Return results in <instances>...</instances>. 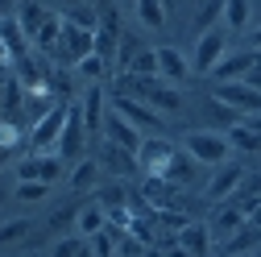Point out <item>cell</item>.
Segmentation results:
<instances>
[{
	"label": "cell",
	"mask_w": 261,
	"mask_h": 257,
	"mask_svg": "<svg viewBox=\"0 0 261 257\" xmlns=\"http://www.w3.org/2000/svg\"><path fill=\"white\" fill-rule=\"evenodd\" d=\"M116 91L137 95V100H145V104L158 108V112H182V91H178L174 83H166L162 75H133V71H120Z\"/></svg>",
	"instance_id": "cell-1"
},
{
	"label": "cell",
	"mask_w": 261,
	"mask_h": 257,
	"mask_svg": "<svg viewBox=\"0 0 261 257\" xmlns=\"http://www.w3.org/2000/svg\"><path fill=\"white\" fill-rule=\"evenodd\" d=\"M182 149L195 158V162H203V166H220V162L232 158V141H228V133H216V128H195V133H187Z\"/></svg>",
	"instance_id": "cell-2"
},
{
	"label": "cell",
	"mask_w": 261,
	"mask_h": 257,
	"mask_svg": "<svg viewBox=\"0 0 261 257\" xmlns=\"http://www.w3.org/2000/svg\"><path fill=\"white\" fill-rule=\"evenodd\" d=\"M67 108L71 104H54V108H46L38 120H34V128H29V149L34 153H58V137H62V124H67Z\"/></svg>",
	"instance_id": "cell-3"
},
{
	"label": "cell",
	"mask_w": 261,
	"mask_h": 257,
	"mask_svg": "<svg viewBox=\"0 0 261 257\" xmlns=\"http://www.w3.org/2000/svg\"><path fill=\"white\" fill-rule=\"evenodd\" d=\"M228 54V29L224 25H212L207 34H199V42H195V58H191V71L199 75H212L216 62Z\"/></svg>",
	"instance_id": "cell-4"
},
{
	"label": "cell",
	"mask_w": 261,
	"mask_h": 257,
	"mask_svg": "<svg viewBox=\"0 0 261 257\" xmlns=\"http://www.w3.org/2000/svg\"><path fill=\"white\" fill-rule=\"evenodd\" d=\"M216 100L228 104V108H237L241 116H257L261 112V91L249 87L245 79H232V83H220L216 87Z\"/></svg>",
	"instance_id": "cell-5"
},
{
	"label": "cell",
	"mask_w": 261,
	"mask_h": 257,
	"mask_svg": "<svg viewBox=\"0 0 261 257\" xmlns=\"http://www.w3.org/2000/svg\"><path fill=\"white\" fill-rule=\"evenodd\" d=\"M174 153H178L174 141H166V137H149V141H141V149H137V166H141L145 174L166 178V166H170Z\"/></svg>",
	"instance_id": "cell-6"
},
{
	"label": "cell",
	"mask_w": 261,
	"mask_h": 257,
	"mask_svg": "<svg viewBox=\"0 0 261 257\" xmlns=\"http://www.w3.org/2000/svg\"><path fill=\"white\" fill-rule=\"evenodd\" d=\"M91 50H95V29H79V25L67 21V29H62V38H58V46H54V58L79 62V58H87Z\"/></svg>",
	"instance_id": "cell-7"
},
{
	"label": "cell",
	"mask_w": 261,
	"mask_h": 257,
	"mask_svg": "<svg viewBox=\"0 0 261 257\" xmlns=\"http://www.w3.org/2000/svg\"><path fill=\"white\" fill-rule=\"evenodd\" d=\"M83 137H87V120H83V104L67 108V124H62V137H58V158H79L83 153Z\"/></svg>",
	"instance_id": "cell-8"
},
{
	"label": "cell",
	"mask_w": 261,
	"mask_h": 257,
	"mask_svg": "<svg viewBox=\"0 0 261 257\" xmlns=\"http://www.w3.org/2000/svg\"><path fill=\"white\" fill-rule=\"evenodd\" d=\"M112 108H116L124 120H133L137 128H162V112H158V108H149L145 100H137V95H124V91H116Z\"/></svg>",
	"instance_id": "cell-9"
},
{
	"label": "cell",
	"mask_w": 261,
	"mask_h": 257,
	"mask_svg": "<svg viewBox=\"0 0 261 257\" xmlns=\"http://www.w3.org/2000/svg\"><path fill=\"white\" fill-rule=\"evenodd\" d=\"M17 178H38V183H58L62 178V158L58 153H29L17 166Z\"/></svg>",
	"instance_id": "cell-10"
},
{
	"label": "cell",
	"mask_w": 261,
	"mask_h": 257,
	"mask_svg": "<svg viewBox=\"0 0 261 257\" xmlns=\"http://www.w3.org/2000/svg\"><path fill=\"white\" fill-rule=\"evenodd\" d=\"M245 183V166L241 162H220L216 174L207 178V199H228V195H237V187Z\"/></svg>",
	"instance_id": "cell-11"
},
{
	"label": "cell",
	"mask_w": 261,
	"mask_h": 257,
	"mask_svg": "<svg viewBox=\"0 0 261 257\" xmlns=\"http://www.w3.org/2000/svg\"><path fill=\"white\" fill-rule=\"evenodd\" d=\"M245 224H249V216H245L237 203H224V208H216V216L207 220V228H212V241H216V245H224L228 237H237Z\"/></svg>",
	"instance_id": "cell-12"
},
{
	"label": "cell",
	"mask_w": 261,
	"mask_h": 257,
	"mask_svg": "<svg viewBox=\"0 0 261 257\" xmlns=\"http://www.w3.org/2000/svg\"><path fill=\"white\" fill-rule=\"evenodd\" d=\"M100 166H108L116 178H128V174L141 170V166H137V153L124 149V145H116V141H108V137H104V145H100Z\"/></svg>",
	"instance_id": "cell-13"
},
{
	"label": "cell",
	"mask_w": 261,
	"mask_h": 257,
	"mask_svg": "<svg viewBox=\"0 0 261 257\" xmlns=\"http://www.w3.org/2000/svg\"><path fill=\"white\" fill-rule=\"evenodd\" d=\"M158 75L178 87V83L191 79V62H187L182 50H174V46H158Z\"/></svg>",
	"instance_id": "cell-14"
},
{
	"label": "cell",
	"mask_w": 261,
	"mask_h": 257,
	"mask_svg": "<svg viewBox=\"0 0 261 257\" xmlns=\"http://www.w3.org/2000/svg\"><path fill=\"white\" fill-rule=\"evenodd\" d=\"M104 137L108 141H116V145H124V149H141V128L133 124V120H124L120 112H108L104 116Z\"/></svg>",
	"instance_id": "cell-15"
},
{
	"label": "cell",
	"mask_w": 261,
	"mask_h": 257,
	"mask_svg": "<svg viewBox=\"0 0 261 257\" xmlns=\"http://www.w3.org/2000/svg\"><path fill=\"white\" fill-rule=\"evenodd\" d=\"M79 104H83L87 133H104V116H108V112H104V87H100V83H91V87H87V95H83Z\"/></svg>",
	"instance_id": "cell-16"
},
{
	"label": "cell",
	"mask_w": 261,
	"mask_h": 257,
	"mask_svg": "<svg viewBox=\"0 0 261 257\" xmlns=\"http://www.w3.org/2000/svg\"><path fill=\"white\" fill-rule=\"evenodd\" d=\"M178 245H182L191 257H207L216 241H212V228H207V224H195V220H191L187 228L178 233Z\"/></svg>",
	"instance_id": "cell-17"
},
{
	"label": "cell",
	"mask_w": 261,
	"mask_h": 257,
	"mask_svg": "<svg viewBox=\"0 0 261 257\" xmlns=\"http://www.w3.org/2000/svg\"><path fill=\"white\" fill-rule=\"evenodd\" d=\"M54 13L46 9V5H38V0H25V5L17 9V21H21V29L29 34V42H38V34L46 29V21H50Z\"/></svg>",
	"instance_id": "cell-18"
},
{
	"label": "cell",
	"mask_w": 261,
	"mask_h": 257,
	"mask_svg": "<svg viewBox=\"0 0 261 257\" xmlns=\"http://www.w3.org/2000/svg\"><path fill=\"white\" fill-rule=\"evenodd\" d=\"M75 228H79V237H95V233H104V228H108V208H104L100 199L87 203V208H79Z\"/></svg>",
	"instance_id": "cell-19"
},
{
	"label": "cell",
	"mask_w": 261,
	"mask_h": 257,
	"mask_svg": "<svg viewBox=\"0 0 261 257\" xmlns=\"http://www.w3.org/2000/svg\"><path fill=\"white\" fill-rule=\"evenodd\" d=\"M253 54L257 50H241V54H224L220 62H216V79L220 83H232V79H245V71H249V62H253Z\"/></svg>",
	"instance_id": "cell-20"
},
{
	"label": "cell",
	"mask_w": 261,
	"mask_h": 257,
	"mask_svg": "<svg viewBox=\"0 0 261 257\" xmlns=\"http://www.w3.org/2000/svg\"><path fill=\"white\" fill-rule=\"evenodd\" d=\"M224 133H228V141H232V149H241V153H261V133H257L249 120L224 128Z\"/></svg>",
	"instance_id": "cell-21"
},
{
	"label": "cell",
	"mask_w": 261,
	"mask_h": 257,
	"mask_svg": "<svg viewBox=\"0 0 261 257\" xmlns=\"http://www.w3.org/2000/svg\"><path fill=\"white\" fill-rule=\"evenodd\" d=\"M257 241H261V224H257V220H249V224H245V228H241L237 237H228V241H224L220 249H224L228 257H232V253H249V249H253Z\"/></svg>",
	"instance_id": "cell-22"
},
{
	"label": "cell",
	"mask_w": 261,
	"mask_h": 257,
	"mask_svg": "<svg viewBox=\"0 0 261 257\" xmlns=\"http://www.w3.org/2000/svg\"><path fill=\"white\" fill-rule=\"evenodd\" d=\"M195 166H199V162H195L187 149H178V153L170 158V166H166V178H170L174 187H187V183L195 178Z\"/></svg>",
	"instance_id": "cell-23"
},
{
	"label": "cell",
	"mask_w": 261,
	"mask_h": 257,
	"mask_svg": "<svg viewBox=\"0 0 261 257\" xmlns=\"http://www.w3.org/2000/svg\"><path fill=\"white\" fill-rule=\"evenodd\" d=\"M0 38L13 46V54H17V58H21V54H29V46H25V42H29V34L21 29V21H17V17H9V13L0 17Z\"/></svg>",
	"instance_id": "cell-24"
},
{
	"label": "cell",
	"mask_w": 261,
	"mask_h": 257,
	"mask_svg": "<svg viewBox=\"0 0 261 257\" xmlns=\"http://www.w3.org/2000/svg\"><path fill=\"white\" fill-rule=\"evenodd\" d=\"M133 9H137V21H141L145 29H162V25H166V13H170L162 0H137Z\"/></svg>",
	"instance_id": "cell-25"
},
{
	"label": "cell",
	"mask_w": 261,
	"mask_h": 257,
	"mask_svg": "<svg viewBox=\"0 0 261 257\" xmlns=\"http://www.w3.org/2000/svg\"><path fill=\"white\" fill-rule=\"evenodd\" d=\"M249 17H253V5L249 0H224V29H245L249 25Z\"/></svg>",
	"instance_id": "cell-26"
},
{
	"label": "cell",
	"mask_w": 261,
	"mask_h": 257,
	"mask_svg": "<svg viewBox=\"0 0 261 257\" xmlns=\"http://www.w3.org/2000/svg\"><path fill=\"white\" fill-rule=\"evenodd\" d=\"M50 257H95V249H91V237H67L54 245Z\"/></svg>",
	"instance_id": "cell-27"
},
{
	"label": "cell",
	"mask_w": 261,
	"mask_h": 257,
	"mask_svg": "<svg viewBox=\"0 0 261 257\" xmlns=\"http://www.w3.org/2000/svg\"><path fill=\"white\" fill-rule=\"evenodd\" d=\"M95 178H100V162H95V158H83V162L71 170V187H75V191L95 187Z\"/></svg>",
	"instance_id": "cell-28"
},
{
	"label": "cell",
	"mask_w": 261,
	"mask_h": 257,
	"mask_svg": "<svg viewBox=\"0 0 261 257\" xmlns=\"http://www.w3.org/2000/svg\"><path fill=\"white\" fill-rule=\"evenodd\" d=\"M75 71H79L87 83H100V79H104V71H108V58H100V54L91 50L87 58H79V62H75Z\"/></svg>",
	"instance_id": "cell-29"
},
{
	"label": "cell",
	"mask_w": 261,
	"mask_h": 257,
	"mask_svg": "<svg viewBox=\"0 0 261 257\" xmlns=\"http://www.w3.org/2000/svg\"><path fill=\"white\" fill-rule=\"evenodd\" d=\"M13 195H17L21 203H38V199H46V195H50V183H38V178H21Z\"/></svg>",
	"instance_id": "cell-30"
},
{
	"label": "cell",
	"mask_w": 261,
	"mask_h": 257,
	"mask_svg": "<svg viewBox=\"0 0 261 257\" xmlns=\"http://www.w3.org/2000/svg\"><path fill=\"white\" fill-rule=\"evenodd\" d=\"M216 21H224V0H207V5L195 13V29H199V34H207Z\"/></svg>",
	"instance_id": "cell-31"
},
{
	"label": "cell",
	"mask_w": 261,
	"mask_h": 257,
	"mask_svg": "<svg viewBox=\"0 0 261 257\" xmlns=\"http://www.w3.org/2000/svg\"><path fill=\"white\" fill-rule=\"evenodd\" d=\"M0 145H5L9 153H13L17 145H25V128H21L17 120H0Z\"/></svg>",
	"instance_id": "cell-32"
},
{
	"label": "cell",
	"mask_w": 261,
	"mask_h": 257,
	"mask_svg": "<svg viewBox=\"0 0 261 257\" xmlns=\"http://www.w3.org/2000/svg\"><path fill=\"white\" fill-rule=\"evenodd\" d=\"M29 237V220H9L0 224V245H13V241H25Z\"/></svg>",
	"instance_id": "cell-33"
},
{
	"label": "cell",
	"mask_w": 261,
	"mask_h": 257,
	"mask_svg": "<svg viewBox=\"0 0 261 257\" xmlns=\"http://www.w3.org/2000/svg\"><path fill=\"white\" fill-rule=\"evenodd\" d=\"M133 75H158V50H141L133 62H128Z\"/></svg>",
	"instance_id": "cell-34"
},
{
	"label": "cell",
	"mask_w": 261,
	"mask_h": 257,
	"mask_svg": "<svg viewBox=\"0 0 261 257\" xmlns=\"http://www.w3.org/2000/svg\"><path fill=\"white\" fill-rule=\"evenodd\" d=\"M95 199H100L104 208H124L128 191H124V183H108V187H104V191H100V195H95Z\"/></svg>",
	"instance_id": "cell-35"
},
{
	"label": "cell",
	"mask_w": 261,
	"mask_h": 257,
	"mask_svg": "<svg viewBox=\"0 0 261 257\" xmlns=\"http://www.w3.org/2000/svg\"><path fill=\"white\" fill-rule=\"evenodd\" d=\"M245 83L261 91V50H257V54H253V62H249V71H245Z\"/></svg>",
	"instance_id": "cell-36"
},
{
	"label": "cell",
	"mask_w": 261,
	"mask_h": 257,
	"mask_svg": "<svg viewBox=\"0 0 261 257\" xmlns=\"http://www.w3.org/2000/svg\"><path fill=\"white\" fill-rule=\"evenodd\" d=\"M13 62H17V54H13V46H9L5 38H0V71H9Z\"/></svg>",
	"instance_id": "cell-37"
},
{
	"label": "cell",
	"mask_w": 261,
	"mask_h": 257,
	"mask_svg": "<svg viewBox=\"0 0 261 257\" xmlns=\"http://www.w3.org/2000/svg\"><path fill=\"white\" fill-rule=\"evenodd\" d=\"M253 50H261V25L253 29Z\"/></svg>",
	"instance_id": "cell-38"
},
{
	"label": "cell",
	"mask_w": 261,
	"mask_h": 257,
	"mask_svg": "<svg viewBox=\"0 0 261 257\" xmlns=\"http://www.w3.org/2000/svg\"><path fill=\"white\" fill-rule=\"evenodd\" d=\"M170 257H191V253H187L182 245H174V249H170Z\"/></svg>",
	"instance_id": "cell-39"
},
{
	"label": "cell",
	"mask_w": 261,
	"mask_h": 257,
	"mask_svg": "<svg viewBox=\"0 0 261 257\" xmlns=\"http://www.w3.org/2000/svg\"><path fill=\"white\" fill-rule=\"evenodd\" d=\"M58 5H67V9H75V5H87V0H58Z\"/></svg>",
	"instance_id": "cell-40"
},
{
	"label": "cell",
	"mask_w": 261,
	"mask_h": 257,
	"mask_svg": "<svg viewBox=\"0 0 261 257\" xmlns=\"http://www.w3.org/2000/svg\"><path fill=\"white\" fill-rule=\"evenodd\" d=\"M9 158H13V153H9L5 145H0V166H5V162H9Z\"/></svg>",
	"instance_id": "cell-41"
},
{
	"label": "cell",
	"mask_w": 261,
	"mask_h": 257,
	"mask_svg": "<svg viewBox=\"0 0 261 257\" xmlns=\"http://www.w3.org/2000/svg\"><path fill=\"white\" fill-rule=\"evenodd\" d=\"M5 199H9V187H5V183H0V203H5Z\"/></svg>",
	"instance_id": "cell-42"
},
{
	"label": "cell",
	"mask_w": 261,
	"mask_h": 257,
	"mask_svg": "<svg viewBox=\"0 0 261 257\" xmlns=\"http://www.w3.org/2000/svg\"><path fill=\"white\" fill-rule=\"evenodd\" d=\"M91 5H95V9H104V5H112V0H91Z\"/></svg>",
	"instance_id": "cell-43"
},
{
	"label": "cell",
	"mask_w": 261,
	"mask_h": 257,
	"mask_svg": "<svg viewBox=\"0 0 261 257\" xmlns=\"http://www.w3.org/2000/svg\"><path fill=\"white\" fill-rule=\"evenodd\" d=\"M5 9H9V0H0V17H5Z\"/></svg>",
	"instance_id": "cell-44"
},
{
	"label": "cell",
	"mask_w": 261,
	"mask_h": 257,
	"mask_svg": "<svg viewBox=\"0 0 261 257\" xmlns=\"http://www.w3.org/2000/svg\"><path fill=\"white\" fill-rule=\"evenodd\" d=\"M232 257H257V253H232Z\"/></svg>",
	"instance_id": "cell-45"
},
{
	"label": "cell",
	"mask_w": 261,
	"mask_h": 257,
	"mask_svg": "<svg viewBox=\"0 0 261 257\" xmlns=\"http://www.w3.org/2000/svg\"><path fill=\"white\" fill-rule=\"evenodd\" d=\"M116 5H137V0H116Z\"/></svg>",
	"instance_id": "cell-46"
},
{
	"label": "cell",
	"mask_w": 261,
	"mask_h": 257,
	"mask_svg": "<svg viewBox=\"0 0 261 257\" xmlns=\"http://www.w3.org/2000/svg\"><path fill=\"white\" fill-rule=\"evenodd\" d=\"M162 5H166V9H174V0H162Z\"/></svg>",
	"instance_id": "cell-47"
}]
</instances>
